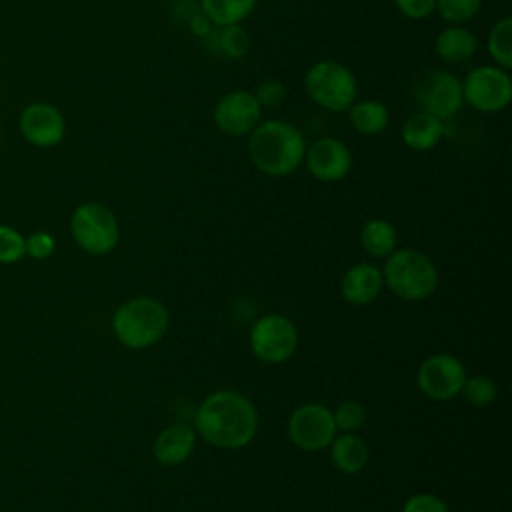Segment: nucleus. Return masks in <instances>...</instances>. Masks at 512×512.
<instances>
[{
  "instance_id": "21",
  "label": "nucleus",
  "mask_w": 512,
  "mask_h": 512,
  "mask_svg": "<svg viewBox=\"0 0 512 512\" xmlns=\"http://www.w3.org/2000/svg\"><path fill=\"white\" fill-rule=\"evenodd\" d=\"M256 4L258 0H200V10L212 26H232L242 24Z\"/></svg>"
},
{
  "instance_id": "16",
  "label": "nucleus",
  "mask_w": 512,
  "mask_h": 512,
  "mask_svg": "<svg viewBox=\"0 0 512 512\" xmlns=\"http://www.w3.org/2000/svg\"><path fill=\"white\" fill-rule=\"evenodd\" d=\"M196 446V432L188 424H170L154 440L152 452L162 466L186 462Z\"/></svg>"
},
{
  "instance_id": "22",
  "label": "nucleus",
  "mask_w": 512,
  "mask_h": 512,
  "mask_svg": "<svg viewBox=\"0 0 512 512\" xmlns=\"http://www.w3.org/2000/svg\"><path fill=\"white\" fill-rule=\"evenodd\" d=\"M396 228L382 218H372L362 226L360 244L374 258H388L396 250Z\"/></svg>"
},
{
  "instance_id": "25",
  "label": "nucleus",
  "mask_w": 512,
  "mask_h": 512,
  "mask_svg": "<svg viewBox=\"0 0 512 512\" xmlns=\"http://www.w3.org/2000/svg\"><path fill=\"white\" fill-rule=\"evenodd\" d=\"M496 384L490 376H484V374H478V376H472V378H466L464 380V386L460 390V394H464L466 402L470 406H476V408H484L488 404H492L496 400Z\"/></svg>"
},
{
  "instance_id": "27",
  "label": "nucleus",
  "mask_w": 512,
  "mask_h": 512,
  "mask_svg": "<svg viewBox=\"0 0 512 512\" xmlns=\"http://www.w3.org/2000/svg\"><path fill=\"white\" fill-rule=\"evenodd\" d=\"M334 424H336V430H342V432H356L364 426V420H366V410L360 402L356 400H346L342 402L334 412Z\"/></svg>"
},
{
  "instance_id": "12",
  "label": "nucleus",
  "mask_w": 512,
  "mask_h": 512,
  "mask_svg": "<svg viewBox=\"0 0 512 512\" xmlns=\"http://www.w3.org/2000/svg\"><path fill=\"white\" fill-rule=\"evenodd\" d=\"M214 124L228 136L250 134L262 118V106L248 90H232L218 98L214 106Z\"/></svg>"
},
{
  "instance_id": "26",
  "label": "nucleus",
  "mask_w": 512,
  "mask_h": 512,
  "mask_svg": "<svg viewBox=\"0 0 512 512\" xmlns=\"http://www.w3.org/2000/svg\"><path fill=\"white\" fill-rule=\"evenodd\" d=\"M482 6V0H436L438 14L450 24H464L472 20Z\"/></svg>"
},
{
  "instance_id": "17",
  "label": "nucleus",
  "mask_w": 512,
  "mask_h": 512,
  "mask_svg": "<svg viewBox=\"0 0 512 512\" xmlns=\"http://www.w3.org/2000/svg\"><path fill=\"white\" fill-rule=\"evenodd\" d=\"M444 136V122L428 112H414L402 124V142L416 152L432 150Z\"/></svg>"
},
{
  "instance_id": "28",
  "label": "nucleus",
  "mask_w": 512,
  "mask_h": 512,
  "mask_svg": "<svg viewBox=\"0 0 512 512\" xmlns=\"http://www.w3.org/2000/svg\"><path fill=\"white\" fill-rule=\"evenodd\" d=\"M26 254L24 238L10 226L0 224V262L12 264Z\"/></svg>"
},
{
  "instance_id": "23",
  "label": "nucleus",
  "mask_w": 512,
  "mask_h": 512,
  "mask_svg": "<svg viewBox=\"0 0 512 512\" xmlns=\"http://www.w3.org/2000/svg\"><path fill=\"white\" fill-rule=\"evenodd\" d=\"M208 42L226 58H242L250 48V38L240 24L216 26V30L208 34Z\"/></svg>"
},
{
  "instance_id": "4",
  "label": "nucleus",
  "mask_w": 512,
  "mask_h": 512,
  "mask_svg": "<svg viewBox=\"0 0 512 512\" xmlns=\"http://www.w3.org/2000/svg\"><path fill=\"white\" fill-rule=\"evenodd\" d=\"M382 278L396 296L412 302L430 298L438 286L436 266L414 248L394 250L384 264Z\"/></svg>"
},
{
  "instance_id": "30",
  "label": "nucleus",
  "mask_w": 512,
  "mask_h": 512,
  "mask_svg": "<svg viewBox=\"0 0 512 512\" xmlns=\"http://www.w3.org/2000/svg\"><path fill=\"white\" fill-rule=\"evenodd\" d=\"M402 512H450V508L442 498L428 492H420L404 502Z\"/></svg>"
},
{
  "instance_id": "6",
  "label": "nucleus",
  "mask_w": 512,
  "mask_h": 512,
  "mask_svg": "<svg viewBox=\"0 0 512 512\" xmlns=\"http://www.w3.org/2000/svg\"><path fill=\"white\" fill-rule=\"evenodd\" d=\"M70 230L74 240L88 254H108L116 248L120 238V226L110 208L98 202L80 204L70 220Z\"/></svg>"
},
{
  "instance_id": "11",
  "label": "nucleus",
  "mask_w": 512,
  "mask_h": 512,
  "mask_svg": "<svg viewBox=\"0 0 512 512\" xmlns=\"http://www.w3.org/2000/svg\"><path fill=\"white\" fill-rule=\"evenodd\" d=\"M466 380L464 364L446 352L432 354L418 366L416 382L424 396L432 400H450L460 394Z\"/></svg>"
},
{
  "instance_id": "14",
  "label": "nucleus",
  "mask_w": 512,
  "mask_h": 512,
  "mask_svg": "<svg viewBox=\"0 0 512 512\" xmlns=\"http://www.w3.org/2000/svg\"><path fill=\"white\" fill-rule=\"evenodd\" d=\"M20 130L30 144L50 148L64 138L66 122L56 106L46 102H34L22 110Z\"/></svg>"
},
{
  "instance_id": "10",
  "label": "nucleus",
  "mask_w": 512,
  "mask_h": 512,
  "mask_svg": "<svg viewBox=\"0 0 512 512\" xmlns=\"http://www.w3.org/2000/svg\"><path fill=\"white\" fill-rule=\"evenodd\" d=\"M288 436L300 450L306 452L328 448L336 436L332 410L318 402L300 404L288 418Z\"/></svg>"
},
{
  "instance_id": "18",
  "label": "nucleus",
  "mask_w": 512,
  "mask_h": 512,
  "mask_svg": "<svg viewBox=\"0 0 512 512\" xmlns=\"http://www.w3.org/2000/svg\"><path fill=\"white\" fill-rule=\"evenodd\" d=\"M478 50V38L472 30L462 24H452L444 28L436 38V54L446 64L468 62Z\"/></svg>"
},
{
  "instance_id": "3",
  "label": "nucleus",
  "mask_w": 512,
  "mask_h": 512,
  "mask_svg": "<svg viewBox=\"0 0 512 512\" xmlns=\"http://www.w3.org/2000/svg\"><path fill=\"white\" fill-rule=\"evenodd\" d=\"M166 306L150 296H138L120 304L112 316L114 336L132 350H142L156 344L168 330Z\"/></svg>"
},
{
  "instance_id": "20",
  "label": "nucleus",
  "mask_w": 512,
  "mask_h": 512,
  "mask_svg": "<svg viewBox=\"0 0 512 512\" xmlns=\"http://www.w3.org/2000/svg\"><path fill=\"white\" fill-rule=\"evenodd\" d=\"M346 112L352 128L362 136H378L390 124L388 106L380 100H356Z\"/></svg>"
},
{
  "instance_id": "7",
  "label": "nucleus",
  "mask_w": 512,
  "mask_h": 512,
  "mask_svg": "<svg viewBox=\"0 0 512 512\" xmlns=\"http://www.w3.org/2000/svg\"><path fill=\"white\" fill-rule=\"evenodd\" d=\"M414 102L422 112L446 122L454 118L464 104L462 80L444 68L426 70L414 84Z\"/></svg>"
},
{
  "instance_id": "15",
  "label": "nucleus",
  "mask_w": 512,
  "mask_h": 512,
  "mask_svg": "<svg viewBox=\"0 0 512 512\" xmlns=\"http://www.w3.org/2000/svg\"><path fill=\"white\" fill-rule=\"evenodd\" d=\"M384 286V278L382 272L368 262H360L354 264L352 268H348L340 280V290L346 302L356 304V306H364L374 302Z\"/></svg>"
},
{
  "instance_id": "5",
  "label": "nucleus",
  "mask_w": 512,
  "mask_h": 512,
  "mask_svg": "<svg viewBox=\"0 0 512 512\" xmlns=\"http://www.w3.org/2000/svg\"><path fill=\"white\" fill-rule=\"evenodd\" d=\"M304 88L314 104L330 112H346L358 96L356 76L338 60L312 64L306 72Z\"/></svg>"
},
{
  "instance_id": "19",
  "label": "nucleus",
  "mask_w": 512,
  "mask_h": 512,
  "mask_svg": "<svg viewBox=\"0 0 512 512\" xmlns=\"http://www.w3.org/2000/svg\"><path fill=\"white\" fill-rule=\"evenodd\" d=\"M368 458L366 442L354 432L334 436L330 442V460L342 474H358L368 464Z\"/></svg>"
},
{
  "instance_id": "31",
  "label": "nucleus",
  "mask_w": 512,
  "mask_h": 512,
  "mask_svg": "<svg viewBox=\"0 0 512 512\" xmlns=\"http://www.w3.org/2000/svg\"><path fill=\"white\" fill-rule=\"evenodd\" d=\"M24 246H26V254H30L32 258L42 260V258H48L54 252L56 242L48 232H34L24 240Z\"/></svg>"
},
{
  "instance_id": "29",
  "label": "nucleus",
  "mask_w": 512,
  "mask_h": 512,
  "mask_svg": "<svg viewBox=\"0 0 512 512\" xmlns=\"http://www.w3.org/2000/svg\"><path fill=\"white\" fill-rule=\"evenodd\" d=\"M252 94L262 108H276L286 98V86L280 80L266 78L256 86V90Z\"/></svg>"
},
{
  "instance_id": "13",
  "label": "nucleus",
  "mask_w": 512,
  "mask_h": 512,
  "mask_svg": "<svg viewBox=\"0 0 512 512\" xmlns=\"http://www.w3.org/2000/svg\"><path fill=\"white\" fill-rule=\"evenodd\" d=\"M304 164L308 172L320 182H338L352 168V152L348 146L332 136H324L306 144Z\"/></svg>"
},
{
  "instance_id": "32",
  "label": "nucleus",
  "mask_w": 512,
  "mask_h": 512,
  "mask_svg": "<svg viewBox=\"0 0 512 512\" xmlns=\"http://www.w3.org/2000/svg\"><path fill=\"white\" fill-rule=\"evenodd\" d=\"M394 4L410 20H424L436 10V0H394Z\"/></svg>"
},
{
  "instance_id": "33",
  "label": "nucleus",
  "mask_w": 512,
  "mask_h": 512,
  "mask_svg": "<svg viewBox=\"0 0 512 512\" xmlns=\"http://www.w3.org/2000/svg\"><path fill=\"white\" fill-rule=\"evenodd\" d=\"M190 26H192V32L198 34V36H202V38H208V34L212 32V22H210L204 14L194 16L192 22H190Z\"/></svg>"
},
{
  "instance_id": "2",
  "label": "nucleus",
  "mask_w": 512,
  "mask_h": 512,
  "mask_svg": "<svg viewBox=\"0 0 512 512\" xmlns=\"http://www.w3.org/2000/svg\"><path fill=\"white\" fill-rule=\"evenodd\" d=\"M248 136V156L266 176H288L304 162V134L286 120L260 122Z\"/></svg>"
},
{
  "instance_id": "24",
  "label": "nucleus",
  "mask_w": 512,
  "mask_h": 512,
  "mask_svg": "<svg viewBox=\"0 0 512 512\" xmlns=\"http://www.w3.org/2000/svg\"><path fill=\"white\" fill-rule=\"evenodd\" d=\"M486 48L496 66L508 70L512 66V20L510 16H502L494 22L488 32Z\"/></svg>"
},
{
  "instance_id": "8",
  "label": "nucleus",
  "mask_w": 512,
  "mask_h": 512,
  "mask_svg": "<svg viewBox=\"0 0 512 512\" xmlns=\"http://www.w3.org/2000/svg\"><path fill=\"white\" fill-rule=\"evenodd\" d=\"M462 96L474 110L494 114L504 110L512 98V80L500 66L472 68L462 80Z\"/></svg>"
},
{
  "instance_id": "9",
  "label": "nucleus",
  "mask_w": 512,
  "mask_h": 512,
  "mask_svg": "<svg viewBox=\"0 0 512 512\" xmlns=\"http://www.w3.org/2000/svg\"><path fill=\"white\" fill-rule=\"evenodd\" d=\"M250 348L258 360L282 364L290 360L298 348V330L286 316L266 314L252 324Z\"/></svg>"
},
{
  "instance_id": "1",
  "label": "nucleus",
  "mask_w": 512,
  "mask_h": 512,
  "mask_svg": "<svg viewBox=\"0 0 512 512\" xmlns=\"http://www.w3.org/2000/svg\"><path fill=\"white\" fill-rule=\"evenodd\" d=\"M194 428L208 444L236 450L254 440L258 412L244 394L236 390H216L198 404Z\"/></svg>"
}]
</instances>
